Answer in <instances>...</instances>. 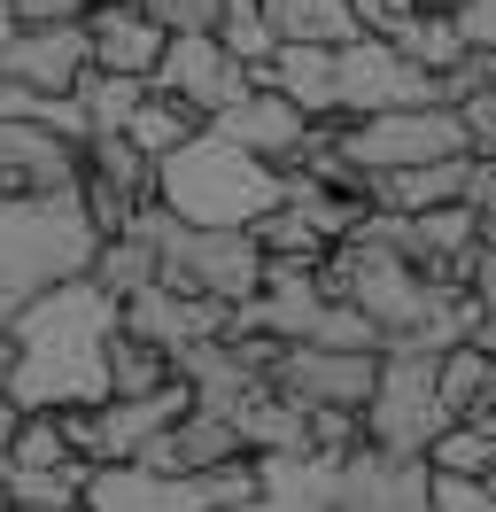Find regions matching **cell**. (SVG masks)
Wrapping results in <instances>:
<instances>
[{
    "label": "cell",
    "instance_id": "6da1fadb",
    "mask_svg": "<svg viewBox=\"0 0 496 512\" xmlns=\"http://www.w3.org/2000/svg\"><path fill=\"white\" fill-rule=\"evenodd\" d=\"M16 334V396L24 412H86L109 404V334H117V303L93 280H62L39 303H24Z\"/></svg>",
    "mask_w": 496,
    "mask_h": 512
},
{
    "label": "cell",
    "instance_id": "7a4b0ae2",
    "mask_svg": "<svg viewBox=\"0 0 496 512\" xmlns=\"http://www.w3.org/2000/svg\"><path fill=\"white\" fill-rule=\"evenodd\" d=\"M155 202L179 225H202V233H248L264 210L287 202V179L210 125L194 148H179L171 163H155Z\"/></svg>",
    "mask_w": 496,
    "mask_h": 512
},
{
    "label": "cell",
    "instance_id": "3957f363",
    "mask_svg": "<svg viewBox=\"0 0 496 512\" xmlns=\"http://www.w3.org/2000/svg\"><path fill=\"white\" fill-rule=\"evenodd\" d=\"M264 497V466H225V474L179 481V474H148V466H93L86 481V512H241Z\"/></svg>",
    "mask_w": 496,
    "mask_h": 512
},
{
    "label": "cell",
    "instance_id": "277c9868",
    "mask_svg": "<svg viewBox=\"0 0 496 512\" xmlns=\"http://www.w3.org/2000/svg\"><path fill=\"white\" fill-rule=\"evenodd\" d=\"M341 156L357 163L365 179H388V171H427V163H458V156H473V132H465L458 109L419 101V109L357 117V125L341 132Z\"/></svg>",
    "mask_w": 496,
    "mask_h": 512
},
{
    "label": "cell",
    "instance_id": "5b68a950",
    "mask_svg": "<svg viewBox=\"0 0 496 512\" xmlns=\"http://www.w3.org/2000/svg\"><path fill=\"white\" fill-rule=\"evenodd\" d=\"M434 365H442V357H419V350L380 357V388H372V404H365V443L380 450V458H419V466H427L434 435L458 427V419L442 412Z\"/></svg>",
    "mask_w": 496,
    "mask_h": 512
},
{
    "label": "cell",
    "instance_id": "8992f818",
    "mask_svg": "<svg viewBox=\"0 0 496 512\" xmlns=\"http://www.w3.org/2000/svg\"><path fill=\"white\" fill-rule=\"evenodd\" d=\"M86 179V148L55 132L47 117H16L0 125V210H47V202H78Z\"/></svg>",
    "mask_w": 496,
    "mask_h": 512
},
{
    "label": "cell",
    "instance_id": "52a82bcc",
    "mask_svg": "<svg viewBox=\"0 0 496 512\" xmlns=\"http://www.w3.org/2000/svg\"><path fill=\"white\" fill-rule=\"evenodd\" d=\"M272 388L303 412H365L372 388H380V357L372 350H310V342H287Z\"/></svg>",
    "mask_w": 496,
    "mask_h": 512
},
{
    "label": "cell",
    "instance_id": "ba28073f",
    "mask_svg": "<svg viewBox=\"0 0 496 512\" xmlns=\"http://www.w3.org/2000/svg\"><path fill=\"white\" fill-rule=\"evenodd\" d=\"M155 94L186 101L202 125H217L233 101L256 94V70L233 63V55L217 47V32H186V39H171V55H163V70H155Z\"/></svg>",
    "mask_w": 496,
    "mask_h": 512
},
{
    "label": "cell",
    "instance_id": "9c48e42d",
    "mask_svg": "<svg viewBox=\"0 0 496 512\" xmlns=\"http://www.w3.org/2000/svg\"><path fill=\"white\" fill-rule=\"evenodd\" d=\"M0 78L31 86L39 101H78V86L93 78L86 24H24V32L0 47Z\"/></svg>",
    "mask_w": 496,
    "mask_h": 512
},
{
    "label": "cell",
    "instance_id": "30bf717a",
    "mask_svg": "<svg viewBox=\"0 0 496 512\" xmlns=\"http://www.w3.org/2000/svg\"><path fill=\"white\" fill-rule=\"evenodd\" d=\"M419 101H442L434 78L403 63L388 39H349L341 47V117H388V109H419Z\"/></svg>",
    "mask_w": 496,
    "mask_h": 512
},
{
    "label": "cell",
    "instance_id": "8fae6325",
    "mask_svg": "<svg viewBox=\"0 0 496 512\" xmlns=\"http://www.w3.org/2000/svg\"><path fill=\"white\" fill-rule=\"evenodd\" d=\"M86 47H93V70H101V78H140V86H155V70L171 55V32L155 24L148 0H101L86 16Z\"/></svg>",
    "mask_w": 496,
    "mask_h": 512
},
{
    "label": "cell",
    "instance_id": "7c38bea8",
    "mask_svg": "<svg viewBox=\"0 0 496 512\" xmlns=\"http://www.w3.org/2000/svg\"><path fill=\"white\" fill-rule=\"evenodd\" d=\"M140 466L148 474H179V481H202V474H225V466H248V443L233 419L217 412H186L171 435H155L148 450H140Z\"/></svg>",
    "mask_w": 496,
    "mask_h": 512
},
{
    "label": "cell",
    "instance_id": "4fadbf2b",
    "mask_svg": "<svg viewBox=\"0 0 496 512\" xmlns=\"http://www.w3.org/2000/svg\"><path fill=\"white\" fill-rule=\"evenodd\" d=\"M217 132H225V140H241L248 156H264L272 171H287V163H295V148L310 140V117H303V109H295L287 94L256 86L248 101H233V109L217 117Z\"/></svg>",
    "mask_w": 496,
    "mask_h": 512
},
{
    "label": "cell",
    "instance_id": "5bb4252c",
    "mask_svg": "<svg viewBox=\"0 0 496 512\" xmlns=\"http://www.w3.org/2000/svg\"><path fill=\"white\" fill-rule=\"evenodd\" d=\"M256 86L287 94L310 125H326V117H341V47H279V63L256 70Z\"/></svg>",
    "mask_w": 496,
    "mask_h": 512
},
{
    "label": "cell",
    "instance_id": "9a60e30c",
    "mask_svg": "<svg viewBox=\"0 0 496 512\" xmlns=\"http://www.w3.org/2000/svg\"><path fill=\"white\" fill-rule=\"evenodd\" d=\"M86 280L109 295V303L148 295L155 280H163V249H155V233L132 218V233H117V241H101V249H93V272H86Z\"/></svg>",
    "mask_w": 496,
    "mask_h": 512
},
{
    "label": "cell",
    "instance_id": "2e32d148",
    "mask_svg": "<svg viewBox=\"0 0 496 512\" xmlns=\"http://www.w3.org/2000/svg\"><path fill=\"white\" fill-rule=\"evenodd\" d=\"M264 16H272L279 47H349V39H365L349 0H264Z\"/></svg>",
    "mask_w": 496,
    "mask_h": 512
},
{
    "label": "cell",
    "instance_id": "e0dca14e",
    "mask_svg": "<svg viewBox=\"0 0 496 512\" xmlns=\"http://www.w3.org/2000/svg\"><path fill=\"white\" fill-rule=\"evenodd\" d=\"M163 388H179V357L155 350V342H140V334H109V396H163Z\"/></svg>",
    "mask_w": 496,
    "mask_h": 512
},
{
    "label": "cell",
    "instance_id": "ac0fdd59",
    "mask_svg": "<svg viewBox=\"0 0 496 512\" xmlns=\"http://www.w3.org/2000/svg\"><path fill=\"white\" fill-rule=\"evenodd\" d=\"M202 132H210V125H202L186 101H171V94H155V86H148V101H140V117H132V132H124V140H132L148 163H171L179 148H194Z\"/></svg>",
    "mask_w": 496,
    "mask_h": 512
},
{
    "label": "cell",
    "instance_id": "d6986e66",
    "mask_svg": "<svg viewBox=\"0 0 496 512\" xmlns=\"http://www.w3.org/2000/svg\"><path fill=\"white\" fill-rule=\"evenodd\" d=\"M434 388H442V412L450 419H473L481 404H489V388H496V350H481V342L450 350L442 365H434Z\"/></svg>",
    "mask_w": 496,
    "mask_h": 512
},
{
    "label": "cell",
    "instance_id": "ffe728a7",
    "mask_svg": "<svg viewBox=\"0 0 496 512\" xmlns=\"http://www.w3.org/2000/svg\"><path fill=\"white\" fill-rule=\"evenodd\" d=\"M62 466H86V458L70 450V435H62V412H31L24 427H16L8 458H0V474H62Z\"/></svg>",
    "mask_w": 496,
    "mask_h": 512
},
{
    "label": "cell",
    "instance_id": "44dd1931",
    "mask_svg": "<svg viewBox=\"0 0 496 512\" xmlns=\"http://www.w3.org/2000/svg\"><path fill=\"white\" fill-rule=\"evenodd\" d=\"M396 55H403L411 70H419V78H434V86H442L450 70H465V55H473V47H465L458 16H419V24H411V32L396 39Z\"/></svg>",
    "mask_w": 496,
    "mask_h": 512
},
{
    "label": "cell",
    "instance_id": "7402d4cb",
    "mask_svg": "<svg viewBox=\"0 0 496 512\" xmlns=\"http://www.w3.org/2000/svg\"><path fill=\"white\" fill-rule=\"evenodd\" d=\"M427 474H442V481H489L496 474V435H489V427H473V419L442 427L434 450H427Z\"/></svg>",
    "mask_w": 496,
    "mask_h": 512
},
{
    "label": "cell",
    "instance_id": "603a6c76",
    "mask_svg": "<svg viewBox=\"0 0 496 512\" xmlns=\"http://www.w3.org/2000/svg\"><path fill=\"white\" fill-rule=\"evenodd\" d=\"M140 101H148V86H140V78H101V70H93L86 86H78V109H86L93 140H101V132H132Z\"/></svg>",
    "mask_w": 496,
    "mask_h": 512
},
{
    "label": "cell",
    "instance_id": "cb8c5ba5",
    "mask_svg": "<svg viewBox=\"0 0 496 512\" xmlns=\"http://www.w3.org/2000/svg\"><path fill=\"white\" fill-rule=\"evenodd\" d=\"M217 47H225L241 70H272L279 63V32H272V16H264V8H225Z\"/></svg>",
    "mask_w": 496,
    "mask_h": 512
},
{
    "label": "cell",
    "instance_id": "d4e9b609",
    "mask_svg": "<svg viewBox=\"0 0 496 512\" xmlns=\"http://www.w3.org/2000/svg\"><path fill=\"white\" fill-rule=\"evenodd\" d=\"M148 8H155V24L171 39H186V32H217L233 0H148Z\"/></svg>",
    "mask_w": 496,
    "mask_h": 512
},
{
    "label": "cell",
    "instance_id": "484cf974",
    "mask_svg": "<svg viewBox=\"0 0 496 512\" xmlns=\"http://www.w3.org/2000/svg\"><path fill=\"white\" fill-rule=\"evenodd\" d=\"M349 16H357V32H365V39H388V47L419 24V8H411V0H349Z\"/></svg>",
    "mask_w": 496,
    "mask_h": 512
},
{
    "label": "cell",
    "instance_id": "4316f807",
    "mask_svg": "<svg viewBox=\"0 0 496 512\" xmlns=\"http://www.w3.org/2000/svg\"><path fill=\"white\" fill-rule=\"evenodd\" d=\"M101 0H16V24H86Z\"/></svg>",
    "mask_w": 496,
    "mask_h": 512
},
{
    "label": "cell",
    "instance_id": "83f0119b",
    "mask_svg": "<svg viewBox=\"0 0 496 512\" xmlns=\"http://www.w3.org/2000/svg\"><path fill=\"white\" fill-rule=\"evenodd\" d=\"M458 32L473 55H496V0H465L458 8Z\"/></svg>",
    "mask_w": 496,
    "mask_h": 512
},
{
    "label": "cell",
    "instance_id": "f1b7e54d",
    "mask_svg": "<svg viewBox=\"0 0 496 512\" xmlns=\"http://www.w3.org/2000/svg\"><path fill=\"white\" fill-rule=\"evenodd\" d=\"M24 396H16V388H0V458H8V443H16V427H24Z\"/></svg>",
    "mask_w": 496,
    "mask_h": 512
},
{
    "label": "cell",
    "instance_id": "f546056e",
    "mask_svg": "<svg viewBox=\"0 0 496 512\" xmlns=\"http://www.w3.org/2000/svg\"><path fill=\"white\" fill-rule=\"evenodd\" d=\"M411 8H419V16H458L465 0H411Z\"/></svg>",
    "mask_w": 496,
    "mask_h": 512
},
{
    "label": "cell",
    "instance_id": "4dcf8cb0",
    "mask_svg": "<svg viewBox=\"0 0 496 512\" xmlns=\"http://www.w3.org/2000/svg\"><path fill=\"white\" fill-rule=\"evenodd\" d=\"M473 427H489V435H496V388H489V404L473 412Z\"/></svg>",
    "mask_w": 496,
    "mask_h": 512
},
{
    "label": "cell",
    "instance_id": "1f68e13d",
    "mask_svg": "<svg viewBox=\"0 0 496 512\" xmlns=\"http://www.w3.org/2000/svg\"><path fill=\"white\" fill-rule=\"evenodd\" d=\"M0 512H16V505H8V481H0Z\"/></svg>",
    "mask_w": 496,
    "mask_h": 512
},
{
    "label": "cell",
    "instance_id": "d6a6232c",
    "mask_svg": "<svg viewBox=\"0 0 496 512\" xmlns=\"http://www.w3.org/2000/svg\"><path fill=\"white\" fill-rule=\"evenodd\" d=\"M489 489H496V474H489Z\"/></svg>",
    "mask_w": 496,
    "mask_h": 512
}]
</instances>
